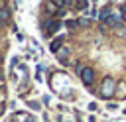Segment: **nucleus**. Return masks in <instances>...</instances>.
Instances as JSON below:
<instances>
[{"label": "nucleus", "instance_id": "nucleus-1", "mask_svg": "<svg viewBox=\"0 0 126 122\" xmlns=\"http://www.w3.org/2000/svg\"><path fill=\"white\" fill-rule=\"evenodd\" d=\"M116 94V81L112 77H104L100 83V96L102 98H110Z\"/></svg>", "mask_w": 126, "mask_h": 122}, {"label": "nucleus", "instance_id": "nucleus-2", "mask_svg": "<svg viewBox=\"0 0 126 122\" xmlns=\"http://www.w3.org/2000/svg\"><path fill=\"white\" fill-rule=\"evenodd\" d=\"M81 81H83V85H87V87H91L93 85V81H94V69L93 67H85L83 71H81Z\"/></svg>", "mask_w": 126, "mask_h": 122}, {"label": "nucleus", "instance_id": "nucleus-3", "mask_svg": "<svg viewBox=\"0 0 126 122\" xmlns=\"http://www.w3.org/2000/svg\"><path fill=\"white\" fill-rule=\"evenodd\" d=\"M110 14H112V6H104V8L100 10V16H98V20L106 22V20L110 18Z\"/></svg>", "mask_w": 126, "mask_h": 122}, {"label": "nucleus", "instance_id": "nucleus-4", "mask_svg": "<svg viewBox=\"0 0 126 122\" xmlns=\"http://www.w3.org/2000/svg\"><path fill=\"white\" fill-rule=\"evenodd\" d=\"M63 45V35L61 37H57V39H53L51 41V45H49V49L53 51V53H59V47Z\"/></svg>", "mask_w": 126, "mask_h": 122}, {"label": "nucleus", "instance_id": "nucleus-5", "mask_svg": "<svg viewBox=\"0 0 126 122\" xmlns=\"http://www.w3.org/2000/svg\"><path fill=\"white\" fill-rule=\"evenodd\" d=\"M59 28H61V22H51V24L47 26V33H45V35H51V33H55Z\"/></svg>", "mask_w": 126, "mask_h": 122}, {"label": "nucleus", "instance_id": "nucleus-6", "mask_svg": "<svg viewBox=\"0 0 126 122\" xmlns=\"http://www.w3.org/2000/svg\"><path fill=\"white\" fill-rule=\"evenodd\" d=\"M0 18H2L4 22H8V20H10V10H8L6 6H2V12H0Z\"/></svg>", "mask_w": 126, "mask_h": 122}, {"label": "nucleus", "instance_id": "nucleus-7", "mask_svg": "<svg viewBox=\"0 0 126 122\" xmlns=\"http://www.w3.org/2000/svg\"><path fill=\"white\" fill-rule=\"evenodd\" d=\"M116 91H118V92H116V94H118V96H120V98H122V96H126V83H120V87H118V89H116Z\"/></svg>", "mask_w": 126, "mask_h": 122}, {"label": "nucleus", "instance_id": "nucleus-8", "mask_svg": "<svg viewBox=\"0 0 126 122\" xmlns=\"http://www.w3.org/2000/svg\"><path fill=\"white\" fill-rule=\"evenodd\" d=\"M77 22H79V26H91V22H93V18H79Z\"/></svg>", "mask_w": 126, "mask_h": 122}, {"label": "nucleus", "instance_id": "nucleus-9", "mask_svg": "<svg viewBox=\"0 0 126 122\" xmlns=\"http://www.w3.org/2000/svg\"><path fill=\"white\" fill-rule=\"evenodd\" d=\"M67 55H69V49H67V47H63V51H59V53H57V57H59V61H63V59H65Z\"/></svg>", "mask_w": 126, "mask_h": 122}, {"label": "nucleus", "instance_id": "nucleus-10", "mask_svg": "<svg viewBox=\"0 0 126 122\" xmlns=\"http://www.w3.org/2000/svg\"><path fill=\"white\" fill-rule=\"evenodd\" d=\"M116 33H118L120 37H126V28H122V26H120V28L116 30Z\"/></svg>", "mask_w": 126, "mask_h": 122}, {"label": "nucleus", "instance_id": "nucleus-11", "mask_svg": "<svg viewBox=\"0 0 126 122\" xmlns=\"http://www.w3.org/2000/svg\"><path fill=\"white\" fill-rule=\"evenodd\" d=\"M47 10H49V12H57V8H55L53 2H47Z\"/></svg>", "mask_w": 126, "mask_h": 122}, {"label": "nucleus", "instance_id": "nucleus-12", "mask_svg": "<svg viewBox=\"0 0 126 122\" xmlns=\"http://www.w3.org/2000/svg\"><path fill=\"white\" fill-rule=\"evenodd\" d=\"M87 4H89L87 0H77V6H79V8H87Z\"/></svg>", "mask_w": 126, "mask_h": 122}, {"label": "nucleus", "instance_id": "nucleus-13", "mask_svg": "<svg viewBox=\"0 0 126 122\" xmlns=\"http://www.w3.org/2000/svg\"><path fill=\"white\" fill-rule=\"evenodd\" d=\"M75 26H79V22H67V28H71V30H73Z\"/></svg>", "mask_w": 126, "mask_h": 122}, {"label": "nucleus", "instance_id": "nucleus-14", "mask_svg": "<svg viewBox=\"0 0 126 122\" xmlns=\"http://www.w3.org/2000/svg\"><path fill=\"white\" fill-rule=\"evenodd\" d=\"M65 4H67V6H71V4H73V0H65Z\"/></svg>", "mask_w": 126, "mask_h": 122}]
</instances>
